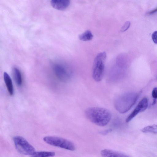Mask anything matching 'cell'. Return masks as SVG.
<instances>
[{
    "label": "cell",
    "instance_id": "obj_13",
    "mask_svg": "<svg viewBox=\"0 0 157 157\" xmlns=\"http://www.w3.org/2000/svg\"><path fill=\"white\" fill-rule=\"evenodd\" d=\"M141 131L143 133L157 134V125L154 124L146 126L141 129Z\"/></svg>",
    "mask_w": 157,
    "mask_h": 157
},
{
    "label": "cell",
    "instance_id": "obj_1",
    "mask_svg": "<svg viewBox=\"0 0 157 157\" xmlns=\"http://www.w3.org/2000/svg\"><path fill=\"white\" fill-rule=\"evenodd\" d=\"M86 117L94 124L101 126L107 125L111 118V114L108 109L100 107H92L85 111Z\"/></svg>",
    "mask_w": 157,
    "mask_h": 157
},
{
    "label": "cell",
    "instance_id": "obj_3",
    "mask_svg": "<svg viewBox=\"0 0 157 157\" xmlns=\"http://www.w3.org/2000/svg\"><path fill=\"white\" fill-rule=\"evenodd\" d=\"M106 57V53L104 52H101L99 53L94 59L92 69V77L96 82L101 81L103 77Z\"/></svg>",
    "mask_w": 157,
    "mask_h": 157
},
{
    "label": "cell",
    "instance_id": "obj_2",
    "mask_svg": "<svg viewBox=\"0 0 157 157\" xmlns=\"http://www.w3.org/2000/svg\"><path fill=\"white\" fill-rule=\"evenodd\" d=\"M139 94L129 92L122 94L117 97L114 102L115 109L120 113H124L128 111L136 103Z\"/></svg>",
    "mask_w": 157,
    "mask_h": 157
},
{
    "label": "cell",
    "instance_id": "obj_7",
    "mask_svg": "<svg viewBox=\"0 0 157 157\" xmlns=\"http://www.w3.org/2000/svg\"><path fill=\"white\" fill-rule=\"evenodd\" d=\"M148 105L147 99L146 98L144 97L141 100L135 108L127 117L126 121L128 122L130 121L139 113L145 110Z\"/></svg>",
    "mask_w": 157,
    "mask_h": 157
},
{
    "label": "cell",
    "instance_id": "obj_15",
    "mask_svg": "<svg viewBox=\"0 0 157 157\" xmlns=\"http://www.w3.org/2000/svg\"><path fill=\"white\" fill-rule=\"evenodd\" d=\"M130 25V22L129 21L126 22L121 27V31L124 32L128 29Z\"/></svg>",
    "mask_w": 157,
    "mask_h": 157
},
{
    "label": "cell",
    "instance_id": "obj_17",
    "mask_svg": "<svg viewBox=\"0 0 157 157\" xmlns=\"http://www.w3.org/2000/svg\"><path fill=\"white\" fill-rule=\"evenodd\" d=\"M152 95L154 98H157V87H155L153 90Z\"/></svg>",
    "mask_w": 157,
    "mask_h": 157
},
{
    "label": "cell",
    "instance_id": "obj_18",
    "mask_svg": "<svg viewBox=\"0 0 157 157\" xmlns=\"http://www.w3.org/2000/svg\"><path fill=\"white\" fill-rule=\"evenodd\" d=\"M157 12V7L152 10H151L148 13L149 14H153Z\"/></svg>",
    "mask_w": 157,
    "mask_h": 157
},
{
    "label": "cell",
    "instance_id": "obj_10",
    "mask_svg": "<svg viewBox=\"0 0 157 157\" xmlns=\"http://www.w3.org/2000/svg\"><path fill=\"white\" fill-rule=\"evenodd\" d=\"M4 80L9 94L12 95L13 94V88L12 80L9 75L6 72L3 74Z\"/></svg>",
    "mask_w": 157,
    "mask_h": 157
},
{
    "label": "cell",
    "instance_id": "obj_6",
    "mask_svg": "<svg viewBox=\"0 0 157 157\" xmlns=\"http://www.w3.org/2000/svg\"><path fill=\"white\" fill-rule=\"evenodd\" d=\"M53 69L56 76L60 81L66 82L70 79L71 73L67 67L63 64L55 63L53 65Z\"/></svg>",
    "mask_w": 157,
    "mask_h": 157
},
{
    "label": "cell",
    "instance_id": "obj_9",
    "mask_svg": "<svg viewBox=\"0 0 157 157\" xmlns=\"http://www.w3.org/2000/svg\"><path fill=\"white\" fill-rule=\"evenodd\" d=\"M101 154L102 157H130L123 153L108 149L101 150Z\"/></svg>",
    "mask_w": 157,
    "mask_h": 157
},
{
    "label": "cell",
    "instance_id": "obj_8",
    "mask_svg": "<svg viewBox=\"0 0 157 157\" xmlns=\"http://www.w3.org/2000/svg\"><path fill=\"white\" fill-rule=\"evenodd\" d=\"M51 6L54 8L60 10L66 9L70 4L68 0H52L50 1Z\"/></svg>",
    "mask_w": 157,
    "mask_h": 157
},
{
    "label": "cell",
    "instance_id": "obj_19",
    "mask_svg": "<svg viewBox=\"0 0 157 157\" xmlns=\"http://www.w3.org/2000/svg\"><path fill=\"white\" fill-rule=\"evenodd\" d=\"M156 102V100L155 99L154 100L153 102L152 103L153 105L155 104Z\"/></svg>",
    "mask_w": 157,
    "mask_h": 157
},
{
    "label": "cell",
    "instance_id": "obj_4",
    "mask_svg": "<svg viewBox=\"0 0 157 157\" xmlns=\"http://www.w3.org/2000/svg\"><path fill=\"white\" fill-rule=\"evenodd\" d=\"M43 140L47 143L51 145L71 151L75 150V147L72 143L62 138L47 136L44 137Z\"/></svg>",
    "mask_w": 157,
    "mask_h": 157
},
{
    "label": "cell",
    "instance_id": "obj_16",
    "mask_svg": "<svg viewBox=\"0 0 157 157\" xmlns=\"http://www.w3.org/2000/svg\"><path fill=\"white\" fill-rule=\"evenodd\" d=\"M151 37L153 42L157 44V31H155L153 33Z\"/></svg>",
    "mask_w": 157,
    "mask_h": 157
},
{
    "label": "cell",
    "instance_id": "obj_11",
    "mask_svg": "<svg viewBox=\"0 0 157 157\" xmlns=\"http://www.w3.org/2000/svg\"><path fill=\"white\" fill-rule=\"evenodd\" d=\"M13 74L15 82L17 84L20 86L22 83V78L21 72L16 67L13 69Z\"/></svg>",
    "mask_w": 157,
    "mask_h": 157
},
{
    "label": "cell",
    "instance_id": "obj_5",
    "mask_svg": "<svg viewBox=\"0 0 157 157\" xmlns=\"http://www.w3.org/2000/svg\"><path fill=\"white\" fill-rule=\"evenodd\" d=\"M13 140L16 149L20 153L32 155L36 152L34 148L23 137L15 136Z\"/></svg>",
    "mask_w": 157,
    "mask_h": 157
},
{
    "label": "cell",
    "instance_id": "obj_12",
    "mask_svg": "<svg viewBox=\"0 0 157 157\" xmlns=\"http://www.w3.org/2000/svg\"><path fill=\"white\" fill-rule=\"evenodd\" d=\"M55 155V153L52 151L36 152L32 155V157H53Z\"/></svg>",
    "mask_w": 157,
    "mask_h": 157
},
{
    "label": "cell",
    "instance_id": "obj_14",
    "mask_svg": "<svg viewBox=\"0 0 157 157\" xmlns=\"http://www.w3.org/2000/svg\"><path fill=\"white\" fill-rule=\"evenodd\" d=\"M93 35L89 30H87L79 36V40L83 41H88L91 40Z\"/></svg>",
    "mask_w": 157,
    "mask_h": 157
}]
</instances>
